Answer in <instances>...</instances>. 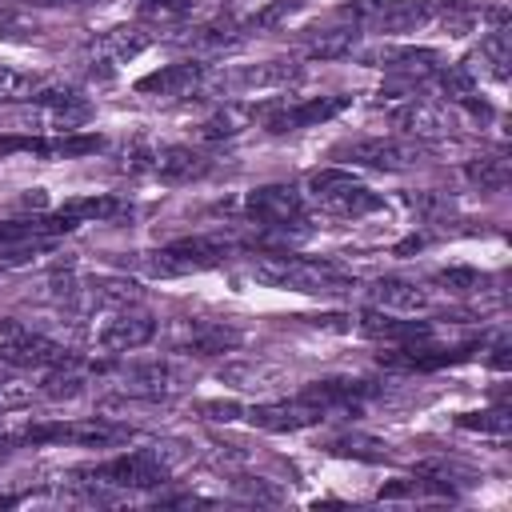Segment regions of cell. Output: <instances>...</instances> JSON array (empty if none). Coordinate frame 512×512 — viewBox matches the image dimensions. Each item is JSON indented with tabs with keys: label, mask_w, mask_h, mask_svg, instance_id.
<instances>
[{
	"label": "cell",
	"mask_w": 512,
	"mask_h": 512,
	"mask_svg": "<svg viewBox=\"0 0 512 512\" xmlns=\"http://www.w3.org/2000/svg\"><path fill=\"white\" fill-rule=\"evenodd\" d=\"M248 276L264 288L300 292V296H324V292L352 288V280L344 272H336L332 264H320V260H304V256H260L248 264Z\"/></svg>",
	"instance_id": "cell-1"
},
{
	"label": "cell",
	"mask_w": 512,
	"mask_h": 512,
	"mask_svg": "<svg viewBox=\"0 0 512 512\" xmlns=\"http://www.w3.org/2000/svg\"><path fill=\"white\" fill-rule=\"evenodd\" d=\"M308 192L320 208L336 212V216H368V212H380L384 208V196H376L372 188H364L352 172L344 168H320L308 176Z\"/></svg>",
	"instance_id": "cell-2"
},
{
	"label": "cell",
	"mask_w": 512,
	"mask_h": 512,
	"mask_svg": "<svg viewBox=\"0 0 512 512\" xmlns=\"http://www.w3.org/2000/svg\"><path fill=\"white\" fill-rule=\"evenodd\" d=\"M84 476L96 484H112V488H160L172 476V456H164L160 448H140L108 464H96Z\"/></svg>",
	"instance_id": "cell-3"
},
{
	"label": "cell",
	"mask_w": 512,
	"mask_h": 512,
	"mask_svg": "<svg viewBox=\"0 0 512 512\" xmlns=\"http://www.w3.org/2000/svg\"><path fill=\"white\" fill-rule=\"evenodd\" d=\"M436 0H364L348 4L340 16H352V24H364L372 32H416L428 20H436Z\"/></svg>",
	"instance_id": "cell-4"
},
{
	"label": "cell",
	"mask_w": 512,
	"mask_h": 512,
	"mask_svg": "<svg viewBox=\"0 0 512 512\" xmlns=\"http://www.w3.org/2000/svg\"><path fill=\"white\" fill-rule=\"evenodd\" d=\"M92 116H96L92 100L84 92H76V88H60V84L56 88H40L32 96V108H28V124H36L44 132H56V136L80 132Z\"/></svg>",
	"instance_id": "cell-5"
},
{
	"label": "cell",
	"mask_w": 512,
	"mask_h": 512,
	"mask_svg": "<svg viewBox=\"0 0 512 512\" xmlns=\"http://www.w3.org/2000/svg\"><path fill=\"white\" fill-rule=\"evenodd\" d=\"M132 428L112 424L104 416H88V420H56V424H32L20 432V444H84V448H108L128 440Z\"/></svg>",
	"instance_id": "cell-6"
},
{
	"label": "cell",
	"mask_w": 512,
	"mask_h": 512,
	"mask_svg": "<svg viewBox=\"0 0 512 512\" xmlns=\"http://www.w3.org/2000/svg\"><path fill=\"white\" fill-rule=\"evenodd\" d=\"M352 104V96H312V100H296V104H264L256 108V116L264 120V128L272 136L296 132V128H316L332 116H340Z\"/></svg>",
	"instance_id": "cell-7"
},
{
	"label": "cell",
	"mask_w": 512,
	"mask_h": 512,
	"mask_svg": "<svg viewBox=\"0 0 512 512\" xmlns=\"http://www.w3.org/2000/svg\"><path fill=\"white\" fill-rule=\"evenodd\" d=\"M380 112H388V120L404 132V136H416V140H440L456 128V120L432 104V100H420L416 92L412 96H400V100H376Z\"/></svg>",
	"instance_id": "cell-8"
},
{
	"label": "cell",
	"mask_w": 512,
	"mask_h": 512,
	"mask_svg": "<svg viewBox=\"0 0 512 512\" xmlns=\"http://www.w3.org/2000/svg\"><path fill=\"white\" fill-rule=\"evenodd\" d=\"M244 216L260 228H276V224H292L304 216V196L292 184H260L252 192H244Z\"/></svg>",
	"instance_id": "cell-9"
},
{
	"label": "cell",
	"mask_w": 512,
	"mask_h": 512,
	"mask_svg": "<svg viewBox=\"0 0 512 512\" xmlns=\"http://www.w3.org/2000/svg\"><path fill=\"white\" fill-rule=\"evenodd\" d=\"M120 388L128 396L140 400H172L188 388V372L172 360H148V364H132L120 372Z\"/></svg>",
	"instance_id": "cell-10"
},
{
	"label": "cell",
	"mask_w": 512,
	"mask_h": 512,
	"mask_svg": "<svg viewBox=\"0 0 512 512\" xmlns=\"http://www.w3.org/2000/svg\"><path fill=\"white\" fill-rule=\"evenodd\" d=\"M296 80V64L292 60H260V64H236L228 72H220L216 88L228 96H252V92H276L288 88Z\"/></svg>",
	"instance_id": "cell-11"
},
{
	"label": "cell",
	"mask_w": 512,
	"mask_h": 512,
	"mask_svg": "<svg viewBox=\"0 0 512 512\" xmlns=\"http://www.w3.org/2000/svg\"><path fill=\"white\" fill-rule=\"evenodd\" d=\"M364 64L372 68H384V72H396V76H428V72H440L444 68V56L436 48H420V44H380V48H368L360 52Z\"/></svg>",
	"instance_id": "cell-12"
},
{
	"label": "cell",
	"mask_w": 512,
	"mask_h": 512,
	"mask_svg": "<svg viewBox=\"0 0 512 512\" xmlns=\"http://www.w3.org/2000/svg\"><path fill=\"white\" fill-rule=\"evenodd\" d=\"M76 360L64 344L48 340V336H36V332H12L8 340H0V364L8 368H56V364H68Z\"/></svg>",
	"instance_id": "cell-13"
},
{
	"label": "cell",
	"mask_w": 512,
	"mask_h": 512,
	"mask_svg": "<svg viewBox=\"0 0 512 512\" xmlns=\"http://www.w3.org/2000/svg\"><path fill=\"white\" fill-rule=\"evenodd\" d=\"M340 156H348L352 164H364V168L400 172V168H412L420 160V144H404V140H392V136H372V140L344 144Z\"/></svg>",
	"instance_id": "cell-14"
},
{
	"label": "cell",
	"mask_w": 512,
	"mask_h": 512,
	"mask_svg": "<svg viewBox=\"0 0 512 512\" xmlns=\"http://www.w3.org/2000/svg\"><path fill=\"white\" fill-rule=\"evenodd\" d=\"M148 340H156V320L136 308H112V316L96 332V344L108 352H132L144 348Z\"/></svg>",
	"instance_id": "cell-15"
},
{
	"label": "cell",
	"mask_w": 512,
	"mask_h": 512,
	"mask_svg": "<svg viewBox=\"0 0 512 512\" xmlns=\"http://www.w3.org/2000/svg\"><path fill=\"white\" fill-rule=\"evenodd\" d=\"M244 416L252 428H264V432H300V428H312L324 420V412L316 404H308L304 396L276 400V404H252Z\"/></svg>",
	"instance_id": "cell-16"
},
{
	"label": "cell",
	"mask_w": 512,
	"mask_h": 512,
	"mask_svg": "<svg viewBox=\"0 0 512 512\" xmlns=\"http://www.w3.org/2000/svg\"><path fill=\"white\" fill-rule=\"evenodd\" d=\"M240 344V332L216 320H180L176 324V352L184 356H224Z\"/></svg>",
	"instance_id": "cell-17"
},
{
	"label": "cell",
	"mask_w": 512,
	"mask_h": 512,
	"mask_svg": "<svg viewBox=\"0 0 512 512\" xmlns=\"http://www.w3.org/2000/svg\"><path fill=\"white\" fill-rule=\"evenodd\" d=\"M376 392V384H368V380H352V376H328V380H312V384H304V400L308 404H316L324 416L328 412H356L360 408V400L364 396H372Z\"/></svg>",
	"instance_id": "cell-18"
},
{
	"label": "cell",
	"mask_w": 512,
	"mask_h": 512,
	"mask_svg": "<svg viewBox=\"0 0 512 512\" xmlns=\"http://www.w3.org/2000/svg\"><path fill=\"white\" fill-rule=\"evenodd\" d=\"M208 156H200L196 148L188 144H156L152 148V168L148 176L164 180V184H188V180H200L208 172Z\"/></svg>",
	"instance_id": "cell-19"
},
{
	"label": "cell",
	"mask_w": 512,
	"mask_h": 512,
	"mask_svg": "<svg viewBox=\"0 0 512 512\" xmlns=\"http://www.w3.org/2000/svg\"><path fill=\"white\" fill-rule=\"evenodd\" d=\"M200 84H204V64L180 60V64H164V68L140 76L136 92H144V96H192Z\"/></svg>",
	"instance_id": "cell-20"
},
{
	"label": "cell",
	"mask_w": 512,
	"mask_h": 512,
	"mask_svg": "<svg viewBox=\"0 0 512 512\" xmlns=\"http://www.w3.org/2000/svg\"><path fill=\"white\" fill-rule=\"evenodd\" d=\"M360 332L372 336V340H388V344H420L432 336V324L428 320H396V312H384V308H364L360 312Z\"/></svg>",
	"instance_id": "cell-21"
},
{
	"label": "cell",
	"mask_w": 512,
	"mask_h": 512,
	"mask_svg": "<svg viewBox=\"0 0 512 512\" xmlns=\"http://www.w3.org/2000/svg\"><path fill=\"white\" fill-rule=\"evenodd\" d=\"M368 300H372V308H384V312H396V316H416V312H424V308L432 304L420 284L400 280V276H380V280H372Z\"/></svg>",
	"instance_id": "cell-22"
},
{
	"label": "cell",
	"mask_w": 512,
	"mask_h": 512,
	"mask_svg": "<svg viewBox=\"0 0 512 512\" xmlns=\"http://www.w3.org/2000/svg\"><path fill=\"white\" fill-rule=\"evenodd\" d=\"M148 48H152V32L140 28V24H116V28H108V32L96 40V56H100L104 68L128 64V60H136V56L148 52Z\"/></svg>",
	"instance_id": "cell-23"
},
{
	"label": "cell",
	"mask_w": 512,
	"mask_h": 512,
	"mask_svg": "<svg viewBox=\"0 0 512 512\" xmlns=\"http://www.w3.org/2000/svg\"><path fill=\"white\" fill-rule=\"evenodd\" d=\"M168 252H172L188 272H204V268L224 264V256L232 252V240H224V236H184V240H172Z\"/></svg>",
	"instance_id": "cell-24"
},
{
	"label": "cell",
	"mask_w": 512,
	"mask_h": 512,
	"mask_svg": "<svg viewBox=\"0 0 512 512\" xmlns=\"http://www.w3.org/2000/svg\"><path fill=\"white\" fill-rule=\"evenodd\" d=\"M76 220H68L64 212L56 216H24V220H0V248L4 244H20V240H36V236H60L72 232Z\"/></svg>",
	"instance_id": "cell-25"
},
{
	"label": "cell",
	"mask_w": 512,
	"mask_h": 512,
	"mask_svg": "<svg viewBox=\"0 0 512 512\" xmlns=\"http://www.w3.org/2000/svg\"><path fill=\"white\" fill-rule=\"evenodd\" d=\"M252 120H256V108H248V104H220L212 116H204V120L196 124V136H200V140H232V136H240Z\"/></svg>",
	"instance_id": "cell-26"
},
{
	"label": "cell",
	"mask_w": 512,
	"mask_h": 512,
	"mask_svg": "<svg viewBox=\"0 0 512 512\" xmlns=\"http://www.w3.org/2000/svg\"><path fill=\"white\" fill-rule=\"evenodd\" d=\"M220 380L232 384L236 392H268V388H280L284 372L272 364H260V360H244V364H224Z\"/></svg>",
	"instance_id": "cell-27"
},
{
	"label": "cell",
	"mask_w": 512,
	"mask_h": 512,
	"mask_svg": "<svg viewBox=\"0 0 512 512\" xmlns=\"http://www.w3.org/2000/svg\"><path fill=\"white\" fill-rule=\"evenodd\" d=\"M184 44H188L196 56H220V52L240 48L244 36H240L236 24H200V28H192V36H184Z\"/></svg>",
	"instance_id": "cell-28"
},
{
	"label": "cell",
	"mask_w": 512,
	"mask_h": 512,
	"mask_svg": "<svg viewBox=\"0 0 512 512\" xmlns=\"http://www.w3.org/2000/svg\"><path fill=\"white\" fill-rule=\"evenodd\" d=\"M316 36L308 40V56H316V60H336V56H348L352 48H356V36H360V28L356 24H340V28H312Z\"/></svg>",
	"instance_id": "cell-29"
},
{
	"label": "cell",
	"mask_w": 512,
	"mask_h": 512,
	"mask_svg": "<svg viewBox=\"0 0 512 512\" xmlns=\"http://www.w3.org/2000/svg\"><path fill=\"white\" fill-rule=\"evenodd\" d=\"M60 212H64L68 220H76V224H88V220H116V216H124L128 208H124V200H116V196H76V200H68Z\"/></svg>",
	"instance_id": "cell-30"
},
{
	"label": "cell",
	"mask_w": 512,
	"mask_h": 512,
	"mask_svg": "<svg viewBox=\"0 0 512 512\" xmlns=\"http://www.w3.org/2000/svg\"><path fill=\"white\" fill-rule=\"evenodd\" d=\"M40 392H44L48 400H76V396L84 392V372H80V364H76V360H68V364L48 368V376H44Z\"/></svg>",
	"instance_id": "cell-31"
},
{
	"label": "cell",
	"mask_w": 512,
	"mask_h": 512,
	"mask_svg": "<svg viewBox=\"0 0 512 512\" xmlns=\"http://www.w3.org/2000/svg\"><path fill=\"white\" fill-rule=\"evenodd\" d=\"M464 176L480 192H500V188H508V160L504 156H480V160H472L464 168Z\"/></svg>",
	"instance_id": "cell-32"
},
{
	"label": "cell",
	"mask_w": 512,
	"mask_h": 512,
	"mask_svg": "<svg viewBox=\"0 0 512 512\" xmlns=\"http://www.w3.org/2000/svg\"><path fill=\"white\" fill-rule=\"evenodd\" d=\"M456 428L464 432H484V436H508L512 432V412L508 408H484V412H460Z\"/></svg>",
	"instance_id": "cell-33"
},
{
	"label": "cell",
	"mask_w": 512,
	"mask_h": 512,
	"mask_svg": "<svg viewBox=\"0 0 512 512\" xmlns=\"http://www.w3.org/2000/svg\"><path fill=\"white\" fill-rule=\"evenodd\" d=\"M324 448H328L332 456H356V460H384V456H388V448H384L380 440H372V436H352V432L328 440Z\"/></svg>",
	"instance_id": "cell-34"
},
{
	"label": "cell",
	"mask_w": 512,
	"mask_h": 512,
	"mask_svg": "<svg viewBox=\"0 0 512 512\" xmlns=\"http://www.w3.org/2000/svg\"><path fill=\"white\" fill-rule=\"evenodd\" d=\"M196 12V0H144L140 4V20L152 24H180Z\"/></svg>",
	"instance_id": "cell-35"
},
{
	"label": "cell",
	"mask_w": 512,
	"mask_h": 512,
	"mask_svg": "<svg viewBox=\"0 0 512 512\" xmlns=\"http://www.w3.org/2000/svg\"><path fill=\"white\" fill-rule=\"evenodd\" d=\"M476 84H480V80H476L464 64H448V68H440V92H444L448 100H456V104H460L464 96H472Z\"/></svg>",
	"instance_id": "cell-36"
},
{
	"label": "cell",
	"mask_w": 512,
	"mask_h": 512,
	"mask_svg": "<svg viewBox=\"0 0 512 512\" xmlns=\"http://www.w3.org/2000/svg\"><path fill=\"white\" fill-rule=\"evenodd\" d=\"M36 20L16 12V8H0V40H12V44H28L36 36Z\"/></svg>",
	"instance_id": "cell-37"
},
{
	"label": "cell",
	"mask_w": 512,
	"mask_h": 512,
	"mask_svg": "<svg viewBox=\"0 0 512 512\" xmlns=\"http://www.w3.org/2000/svg\"><path fill=\"white\" fill-rule=\"evenodd\" d=\"M36 88V80L28 76V72H20V68H12V64H0V100H20V96H28Z\"/></svg>",
	"instance_id": "cell-38"
},
{
	"label": "cell",
	"mask_w": 512,
	"mask_h": 512,
	"mask_svg": "<svg viewBox=\"0 0 512 512\" xmlns=\"http://www.w3.org/2000/svg\"><path fill=\"white\" fill-rule=\"evenodd\" d=\"M16 152H32V156H48V136H24V132H12V136H0V156H16Z\"/></svg>",
	"instance_id": "cell-39"
},
{
	"label": "cell",
	"mask_w": 512,
	"mask_h": 512,
	"mask_svg": "<svg viewBox=\"0 0 512 512\" xmlns=\"http://www.w3.org/2000/svg\"><path fill=\"white\" fill-rule=\"evenodd\" d=\"M32 400V388L28 384H20L16 376H0V412H12V408H24Z\"/></svg>",
	"instance_id": "cell-40"
},
{
	"label": "cell",
	"mask_w": 512,
	"mask_h": 512,
	"mask_svg": "<svg viewBox=\"0 0 512 512\" xmlns=\"http://www.w3.org/2000/svg\"><path fill=\"white\" fill-rule=\"evenodd\" d=\"M436 284H444L452 292H468V288H480L484 276L476 268H444V272H436Z\"/></svg>",
	"instance_id": "cell-41"
},
{
	"label": "cell",
	"mask_w": 512,
	"mask_h": 512,
	"mask_svg": "<svg viewBox=\"0 0 512 512\" xmlns=\"http://www.w3.org/2000/svg\"><path fill=\"white\" fill-rule=\"evenodd\" d=\"M296 12V0H276V4H268V8H260L252 20H248V28H276L280 20H288Z\"/></svg>",
	"instance_id": "cell-42"
},
{
	"label": "cell",
	"mask_w": 512,
	"mask_h": 512,
	"mask_svg": "<svg viewBox=\"0 0 512 512\" xmlns=\"http://www.w3.org/2000/svg\"><path fill=\"white\" fill-rule=\"evenodd\" d=\"M200 412H204L208 420H224V424L244 416V408H240L236 400H204V404H200Z\"/></svg>",
	"instance_id": "cell-43"
},
{
	"label": "cell",
	"mask_w": 512,
	"mask_h": 512,
	"mask_svg": "<svg viewBox=\"0 0 512 512\" xmlns=\"http://www.w3.org/2000/svg\"><path fill=\"white\" fill-rule=\"evenodd\" d=\"M236 488H240L244 496H252V500H264V504H276V500H280V492H276V488H268L264 480H240Z\"/></svg>",
	"instance_id": "cell-44"
},
{
	"label": "cell",
	"mask_w": 512,
	"mask_h": 512,
	"mask_svg": "<svg viewBox=\"0 0 512 512\" xmlns=\"http://www.w3.org/2000/svg\"><path fill=\"white\" fill-rule=\"evenodd\" d=\"M508 352H512V344H508V340H496V344H492V368H500V372H504V368L512 364V356H508Z\"/></svg>",
	"instance_id": "cell-45"
},
{
	"label": "cell",
	"mask_w": 512,
	"mask_h": 512,
	"mask_svg": "<svg viewBox=\"0 0 512 512\" xmlns=\"http://www.w3.org/2000/svg\"><path fill=\"white\" fill-rule=\"evenodd\" d=\"M28 4H40V8H92V4H104V0H28Z\"/></svg>",
	"instance_id": "cell-46"
},
{
	"label": "cell",
	"mask_w": 512,
	"mask_h": 512,
	"mask_svg": "<svg viewBox=\"0 0 512 512\" xmlns=\"http://www.w3.org/2000/svg\"><path fill=\"white\" fill-rule=\"evenodd\" d=\"M20 204H24V208H44V204H48V196H44V188H32Z\"/></svg>",
	"instance_id": "cell-47"
},
{
	"label": "cell",
	"mask_w": 512,
	"mask_h": 512,
	"mask_svg": "<svg viewBox=\"0 0 512 512\" xmlns=\"http://www.w3.org/2000/svg\"><path fill=\"white\" fill-rule=\"evenodd\" d=\"M12 444H20V432H16V436H8V432H0V452H8Z\"/></svg>",
	"instance_id": "cell-48"
}]
</instances>
